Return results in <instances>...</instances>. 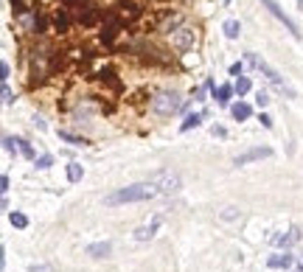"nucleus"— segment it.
<instances>
[{
    "instance_id": "f3484780",
    "label": "nucleus",
    "mask_w": 303,
    "mask_h": 272,
    "mask_svg": "<svg viewBox=\"0 0 303 272\" xmlns=\"http://www.w3.org/2000/svg\"><path fill=\"white\" fill-rule=\"evenodd\" d=\"M9 222H12L17 230H25V227H28V216H25V213H20V211H12V213H9Z\"/></svg>"
},
{
    "instance_id": "9b49d317",
    "label": "nucleus",
    "mask_w": 303,
    "mask_h": 272,
    "mask_svg": "<svg viewBox=\"0 0 303 272\" xmlns=\"http://www.w3.org/2000/svg\"><path fill=\"white\" fill-rule=\"evenodd\" d=\"M231 115L236 118V121H247L250 115H253V107H250V104H242V101H239V104H233V107H231Z\"/></svg>"
},
{
    "instance_id": "4468645a",
    "label": "nucleus",
    "mask_w": 303,
    "mask_h": 272,
    "mask_svg": "<svg viewBox=\"0 0 303 272\" xmlns=\"http://www.w3.org/2000/svg\"><path fill=\"white\" fill-rule=\"evenodd\" d=\"M109 253H112V250H109L107 242L104 244H90V247H87V255H93V258H107Z\"/></svg>"
},
{
    "instance_id": "ddd939ff",
    "label": "nucleus",
    "mask_w": 303,
    "mask_h": 272,
    "mask_svg": "<svg viewBox=\"0 0 303 272\" xmlns=\"http://www.w3.org/2000/svg\"><path fill=\"white\" fill-rule=\"evenodd\" d=\"M222 31H224V36H228V40H236V36L242 34V25H239V20H224Z\"/></svg>"
},
{
    "instance_id": "393cba45",
    "label": "nucleus",
    "mask_w": 303,
    "mask_h": 272,
    "mask_svg": "<svg viewBox=\"0 0 303 272\" xmlns=\"http://www.w3.org/2000/svg\"><path fill=\"white\" fill-rule=\"evenodd\" d=\"M20 151H23L25 158H34V149H31V143H25V140H20Z\"/></svg>"
},
{
    "instance_id": "2eb2a0df",
    "label": "nucleus",
    "mask_w": 303,
    "mask_h": 272,
    "mask_svg": "<svg viewBox=\"0 0 303 272\" xmlns=\"http://www.w3.org/2000/svg\"><path fill=\"white\" fill-rule=\"evenodd\" d=\"M250 90H253V82H250L247 76H239L236 85H233V93H236V96H247Z\"/></svg>"
},
{
    "instance_id": "5701e85b",
    "label": "nucleus",
    "mask_w": 303,
    "mask_h": 272,
    "mask_svg": "<svg viewBox=\"0 0 303 272\" xmlns=\"http://www.w3.org/2000/svg\"><path fill=\"white\" fill-rule=\"evenodd\" d=\"M0 90H3V104H12L14 101V96H12V87H9V82H3V87H0Z\"/></svg>"
},
{
    "instance_id": "a878e982",
    "label": "nucleus",
    "mask_w": 303,
    "mask_h": 272,
    "mask_svg": "<svg viewBox=\"0 0 303 272\" xmlns=\"http://www.w3.org/2000/svg\"><path fill=\"white\" fill-rule=\"evenodd\" d=\"M59 138H62V140H67V143H85L82 138H73L70 132H59Z\"/></svg>"
},
{
    "instance_id": "9d476101",
    "label": "nucleus",
    "mask_w": 303,
    "mask_h": 272,
    "mask_svg": "<svg viewBox=\"0 0 303 272\" xmlns=\"http://www.w3.org/2000/svg\"><path fill=\"white\" fill-rule=\"evenodd\" d=\"M297 239H300V227H289V233H286V236H281L278 242H275V247H281V250H289L292 244L297 242Z\"/></svg>"
},
{
    "instance_id": "412c9836",
    "label": "nucleus",
    "mask_w": 303,
    "mask_h": 272,
    "mask_svg": "<svg viewBox=\"0 0 303 272\" xmlns=\"http://www.w3.org/2000/svg\"><path fill=\"white\" fill-rule=\"evenodd\" d=\"M82 174H85V171H82L79 163H67V180H70V182H79Z\"/></svg>"
},
{
    "instance_id": "f8f14e48",
    "label": "nucleus",
    "mask_w": 303,
    "mask_h": 272,
    "mask_svg": "<svg viewBox=\"0 0 303 272\" xmlns=\"http://www.w3.org/2000/svg\"><path fill=\"white\" fill-rule=\"evenodd\" d=\"M96 20H98V9L85 6V12L79 9V23H82V25H96Z\"/></svg>"
},
{
    "instance_id": "b1692460",
    "label": "nucleus",
    "mask_w": 303,
    "mask_h": 272,
    "mask_svg": "<svg viewBox=\"0 0 303 272\" xmlns=\"http://www.w3.org/2000/svg\"><path fill=\"white\" fill-rule=\"evenodd\" d=\"M0 76H3V82H9V76H12V67H9V62H0Z\"/></svg>"
},
{
    "instance_id": "c85d7f7f",
    "label": "nucleus",
    "mask_w": 303,
    "mask_h": 272,
    "mask_svg": "<svg viewBox=\"0 0 303 272\" xmlns=\"http://www.w3.org/2000/svg\"><path fill=\"white\" fill-rule=\"evenodd\" d=\"M0 188H3V200H6V193H9V174L0 177Z\"/></svg>"
},
{
    "instance_id": "39448f33",
    "label": "nucleus",
    "mask_w": 303,
    "mask_h": 272,
    "mask_svg": "<svg viewBox=\"0 0 303 272\" xmlns=\"http://www.w3.org/2000/svg\"><path fill=\"white\" fill-rule=\"evenodd\" d=\"M197 45V31L194 28H180L174 34V48L180 51V54H185V51H191Z\"/></svg>"
},
{
    "instance_id": "4be33fe9",
    "label": "nucleus",
    "mask_w": 303,
    "mask_h": 272,
    "mask_svg": "<svg viewBox=\"0 0 303 272\" xmlns=\"http://www.w3.org/2000/svg\"><path fill=\"white\" fill-rule=\"evenodd\" d=\"M180 14H171V17H166V25H163V31H177L180 28Z\"/></svg>"
},
{
    "instance_id": "f03ea898",
    "label": "nucleus",
    "mask_w": 303,
    "mask_h": 272,
    "mask_svg": "<svg viewBox=\"0 0 303 272\" xmlns=\"http://www.w3.org/2000/svg\"><path fill=\"white\" fill-rule=\"evenodd\" d=\"M152 112L158 115H177L182 112V96L177 90H158L155 98H152Z\"/></svg>"
},
{
    "instance_id": "1a4fd4ad",
    "label": "nucleus",
    "mask_w": 303,
    "mask_h": 272,
    "mask_svg": "<svg viewBox=\"0 0 303 272\" xmlns=\"http://www.w3.org/2000/svg\"><path fill=\"white\" fill-rule=\"evenodd\" d=\"M292 264H295V261H292V255L286 253V250H284V253H278V255H270V258H267V266H273V269H289Z\"/></svg>"
},
{
    "instance_id": "72a5a7b5",
    "label": "nucleus",
    "mask_w": 303,
    "mask_h": 272,
    "mask_svg": "<svg viewBox=\"0 0 303 272\" xmlns=\"http://www.w3.org/2000/svg\"><path fill=\"white\" fill-rule=\"evenodd\" d=\"M51 163H54V160H51V158H43V160H36V166H40V169H48Z\"/></svg>"
},
{
    "instance_id": "6ab92c4d",
    "label": "nucleus",
    "mask_w": 303,
    "mask_h": 272,
    "mask_svg": "<svg viewBox=\"0 0 303 272\" xmlns=\"http://www.w3.org/2000/svg\"><path fill=\"white\" fill-rule=\"evenodd\" d=\"M200 124H202V112H197V115H188L185 121H182L180 129H182V132H188V129H197Z\"/></svg>"
},
{
    "instance_id": "473e14b6",
    "label": "nucleus",
    "mask_w": 303,
    "mask_h": 272,
    "mask_svg": "<svg viewBox=\"0 0 303 272\" xmlns=\"http://www.w3.org/2000/svg\"><path fill=\"white\" fill-rule=\"evenodd\" d=\"M258 118H261V124H264V127H273V118H270V115L258 112Z\"/></svg>"
},
{
    "instance_id": "0eeeda50",
    "label": "nucleus",
    "mask_w": 303,
    "mask_h": 272,
    "mask_svg": "<svg viewBox=\"0 0 303 272\" xmlns=\"http://www.w3.org/2000/svg\"><path fill=\"white\" fill-rule=\"evenodd\" d=\"M261 3H264V6H267V9H270V12H273V14H275V17H278V20H281V23H284V25H286V28H289V34H292V36H300V31H297V25H295V23H292V20H289V14H286V12H284V9H281V6H278V3H275V0H261Z\"/></svg>"
},
{
    "instance_id": "aec40b11",
    "label": "nucleus",
    "mask_w": 303,
    "mask_h": 272,
    "mask_svg": "<svg viewBox=\"0 0 303 272\" xmlns=\"http://www.w3.org/2000/svg\"><path fill=\"white\" fill-rule=\"evenodd\" d=\"M3 149H6L9 154H14V158H17V151H20V140H14L12 135H3Z\"/></svg>"
},
{
    "instance_id": "e433bc0d",
    "label": "nucleus",
    "mask_w": 303,
    "mask_h": 272,
    "mask_svg": "<svg viewBox=\"0 0 303 272\" xmlns=\"http://www.w3.org/2000/svg\"><path fill=\"white\" fill-rule=\"evenodd\" d=\"M185 3H188V0H185Z\"/></svg>"
},
{
    "instance_id": "7ed1b4c3",
    "label": "nucleus",
    "mask_w": 303,
    "mask_h": 272,
    "mask_svg": "<svg viewBox=\"0 0 303 272\" xmlns=\"http://www.w3.org/2000/svg\"><path fill=\"white\" fill-rule=\"evenodd\" d=\"M264 158H273V149L270 146H255V149H247L244 154H239L233 160V166H247V163H255V160H264Z\"/></svg>"
},
{
    "instance_id": "cd10ccee",
    "label": "nucleus",
    "mask_w": 303,
    "mask_h": 272,
    "mask_svg": "<svg viewBox=\"0 0 303 272\" xmlns=\"http://www.w3.org/2000/svg\"><path fill=\"white\" fill-rule=\"evenodd\" d=\"M236 216H239L236 208H224V211H222V219H236Z\"/></svg>"
},
{
    "instance_id": "a211bd4d",
    "label": "nucleus",
    "mask_w": 303,
    "mask_h": 272,
    "mask_svg": "<svg viewBox=\"0 0 303 272\" xmlns=\"http://www.w3.org/2000/svg\"><path fill=\"white\" fill-rule=\"evenodd\" d=\"M51 23H54V28H56V31H67L70 20H67V14H65V12H56L54 17H51Z\"/></svg>"
},
{
    "instance_id": "c9c22d12",
    "label": "nucleus",
    "mask_w": 303,
    "mask_h": 272,
    "mask_svg": "<svg viewBox=\"0 0 303 272\" xmlns=\"http://www.w3.org/2000/svg\"><path fill=\"white\" fill-rule=\"evenodd\" d=\"M12 3H14V6H17V3H20V0H12Z\"/></svg>"
},
{
    "instance_id": "c756f323",
    "label": "nucleus",
    "mask_w": 303,
    "mask_h": 272,
    "mask_svg": "<svg viewBox=\"0 0 303 272\" xmlns=\"http://www.w3.org/2000/svg\"><path fill=\"white\" fill-rule=\"evenodd\" d=\"M242 62H236V65H231V76H236V79H239V76H242Z\"/></svg>"
},
{
    "instance_id": "20e7f679",
    "label": "nucleus",
    "mask_w": 303,
    "mask_h": 272,
    "mask_svg": "<svg viewBox=\"0 0 303 272\" xmlns=\"http://www.w3.org/2000/svg\"><path fill=\"white\" fill-rule=\"evenodd\" d=\"M121 25H124V20L118 17V14H107V23H104V28H101V43L104 45L116 43V34L121 31Z\"/></svg>"
},
{
    "instance_id": "2f4dec72",
    "label": "nucleus",
    "mask_w": 303,
    "mask_h": 272,
    "mask_svg": "<svg viewBox=\"0 0 303 272\" xmlns=\"http://www.w3.org/2000/svg\"><path fill=\"white\" fill-rule=\"evenodd\" d=\"M255 101H258V107H264V104H270V96H267V93H258Z\"/></svg>"
},
{
    "instance_id": "f257e3e1",
    "label": "nucleus",
    "mask_w": 303,
    "mask_h": 272,
    "mask_svg": "<svg viewBox=\"0 0 303 272\" xmlns=\"http://www.w3.org/2000/svg\"><path fill=\"white\" fill-rule=\"evenodd\" d=\"M177 185H180V180H177L174 174H163V180L132 182V185H127V188H118V191L107 193V197H104V205L118 208V205H129V202H143V200L158 197V193H171Z\"/></svg>"
},
{
    "instance_id": "f704fd0d",
    "label": "nucleus",
    "mask_w": 303,
    "mask_h": 272,
    "mask_svg": "<svg viewBox=\"0 0 303 272\" xmlns=\"http://www.w3.org/2000/svg\"><path fill=\"white\" fill-rule=\"evenodd\" d=\"M295 272H303V261H297V264H295Z\"/></svg>"
},
{
    "instance_id": "bb28decb",
    "label": "nucleus",
    "mask_w": 303,
    "mask_h": 272,
    "mask_svg": "<svg viewBox=\"0 0 303 272\" xmlns=\"http://www.w3.org/2000/svg\"><path fill=\"white\" fill-rule=\"evenodd\" d=\"M213 135H216V138H224V135H228V129L222 127V124H213V129H211Z\"/></svg>"
},
{
    "instance_id": "dca6fc26",
    "label": "nucleus",
    "mask_w": 303,
    "mask_h": 272,
    "mask_svg": "<svg viewBox=\"0 0 303 272\" xmlns=\"http://www.w3.org/2000/svg\"><path fill=\"white\" fill-rule=\"evenodd\" d=\"M231 96H233V87L231 85H222V87H216V90H213V98H216L219 104H228V101H231Z\"/></svg>"
},
{
    "instance_id": "7c9ffc66",
    "label": "nucleus",
    "mask_w": 303,
    "mask_h": 272,
    "mask_svg": "<svg viewBox=\"0 0 303 272\" xmlns=\"http://www.w3.org/2000/svg\"><path fill=\"white\" fill-rule=\"evenodd\" d=\"M62 3H65V6H87V0H62Z\"/></svg>"
},
{
    "instance_id": "6e6552de",
    "label": "nucleus",
    "mask_w": 303,
    "mask_h": 272,
    "mask_svg": "<svg viewBox=\"0 0 303 272\" xmlns=\"http://www.w3.org/2000/svg\"><path fill=\"white\" fill-rule=\"evenodd\" d=\"M116 14L124 20V23H132V20L140 17V9L135 6L132 0H121V3H118V9H116Z\"/></svg>"
},
{
    "instance_id": "423d86ee",
    "label": "nucleus",
    "mask_w": 303,
    "mask_h": 272,
    "mask_svg": "<svg viewBox=\"0 0 303 272\" xmlns=\"http://www.w3.org/2000/svg\"><path fill=\"white\" fill-rule=\"evenodd\" d=\"M160 222H163V216H152L146 224H140V227L135 230V242H149V239H155V233L160 230Z\"/></svg>"
}]
</instances>
